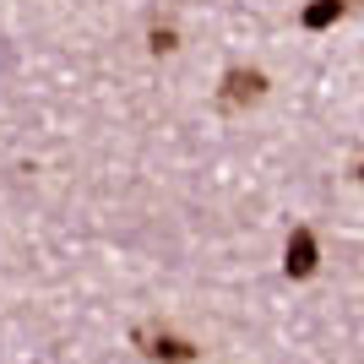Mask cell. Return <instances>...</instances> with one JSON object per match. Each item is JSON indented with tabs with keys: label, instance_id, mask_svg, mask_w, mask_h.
<instances>
[{
	"label": "cell",
	"instance_id": "5",
	"mask_svg": "<svg viewBox=\"0 0 364 364\" xmlns=\"http://www.w3.org/2000/svg\"><path fill=\"white\" fill-rule=\"evenodd\" d=\"M152 49H158V55H164V49H174V33H168V28H152Z\"/></svg>",
	"mask_w": 364,
	"mask_h": 364
},
{
	"label": "cell",
	"instance_id": "6",
	"mask_svg": "<svg viewBox=\"0 0 364 364\" xmlns=\"http://www.w3.org/2000/svg\"><path fill=\"white\" fill-rule=\"evenodd\" d=\"M348 6H364V0H348Z\"/></svg>",
	"mask_w": 364,
	"mask_h": 364
},
{
	"label": "cell",
	"instance_id": "2",
	"mask_svg": "<svg viewBox=\"0 0 364 364\" xmlns=\"http://www.w3.org/2000/svg\"><path fill=\"white\" fill-rule=\"evenodd\" d=\"M261 92H267V76H261V71H245V65H234V71L223 76V104H228V109L256 104Z\"/></svg>",
	"mask_w": 364,
	"mask_h": 364
},
{
	"label": "cell",
	"instance_id": "1",
	"mask_svg": "<svg viewBox=\"0 0 364 364\" xmlns=\"http://www.w3.org/2000/svg\"><path fill=\"white\" fill-rule=\"evenodd\" d=\"M136 343H141L147 359H164V364H191V359H196V348H191L185 337H174V332H147V326H141Z\"/></svg>",
	"mask_w": 364,
	"mask_h": 364
},
{
	"label": "cell",
	"instance_id": "4",
	"mask_svg": "<svg viewBox=\"0 0 364 364\" xmlns=\"http://www.w3.org/2000/svg\"><path fill=\"white\" fill-rule=\"evenodd\" d=\"M343 11H348V0H316V6H304V16H299V22H304L310 33H321V28H332V22H337Z\"/></svg>",
	"mask_w": 364,
	"mask_h": 364
},
{
	"label": "cell",
	"instance_id": "3",
	"mask_svg": "<svg viewBox=\"0 0 364 364\" xmlns=\"http://www.w3.org/2000/svg\"><path fill=\"white\" fill-rule=\"evenodd\" d=\"M283 272H289V277H310V272H316V234H310V228H294V234H289Z\"/></svg>",
	"mask_w": 364,
	"mask_h": 364
},
{
	"label": "cell",
	"instance_id": "7",
	"mask_svg": "<svg viewBox=\"0 0 364 364\" xmlns=\"http://www.w3.org/2000/svg\"><path fill=\"white\" fill-rule=\"evenodd\" d=\"M359 180H364V164H359Z\"/></svg>",
	"mask_w": 364,
	"mask_h": 364
}]
</instances>
